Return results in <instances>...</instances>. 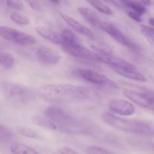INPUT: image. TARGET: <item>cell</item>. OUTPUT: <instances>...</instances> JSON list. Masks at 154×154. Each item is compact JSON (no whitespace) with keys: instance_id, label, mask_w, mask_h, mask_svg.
<instances>
[{"instance_id":"6da1fadb","label":"cell","mask_w":154,"mask_h":154,"mask_svg":"<svg viewBox=\"0 0 154 154\" xmlns=\"http://www.w3.org/2000/svg\"><path fill=\"white\" fill-rule=\"evenodd\" d=\"M38 94L45 100L54 102H72L91 100L97 97L92 90L71 84H48L41 86Z\"/></svg>"},{"instance_id":"7a4b0ae2","label":"cell","mask_w":154,"mask_h":154,"mask_svg":"<svg viewBox=\"0 0 154 154\" xmlns=\"http://www.w3.org/2000/svg\"><path fill=\"white\" fill-rule=\"evenodd\" d=\"M100 119L106 125L125 132L140 136H149L152 134L149 125L143 121L124 119L108 112H103Z\"/></svg>"},{"instance_id":"3957f363","label":"cell","mask_w":154,"mask_h":154,"mask_svg":"<svg viewBox=\"0 0 154 154\" xmlns=\"http://www.w3.org/2000/svg\"><path fill=\"white\" fill-rule=\"evenodd\" d=\"M46 117L63 127V132L72 134H84L89 131L81 121L73 116L56 106H50L45 110Z\"/></svg>"},{"instance_id":"277c9868","label":"cell","mask_w":154,"mask_h":154,"mask_svg":"<svg viewBox=\"0 0 154 154\" xmlns=\"http://www.w3.org/2000/svg\"><path fill=\"white\" fill-rule=\"evenodd\" d=\"M0 89L5 97L16 104H26L35 99V94L31 88L20 84L3 82Z\"/></svg>"},{"instance_id":"5b68a950","label":"cell","mask_w":154,"mask_h":154,"mask_svg":"<svg viewBox=\"0 0 154 154\" xmlns=\"http://www.w3.org/2000/svg\"><path fill=\"white\" fill-rule=\"evenodd\" d=\"M73 74L82 80L93 85L112 89L117 88V85H116L115 82L109 79L106 75L92 69L78 68L73 71Z\"/></svg>"},{"instance_id":"8992f818","label":"cell","mask_w":154,"mask_h":154,"mask_svg":"<svg viewBox=\"0 0 154 154\" xmlns=\"http://www.w3.org/2000/svg\"><path fill=\"white\" fill-rule=\"evenodd\" d=\"M0 36L9 42L23 46L34 45L36 42L35 37L30 34L8 26H0Z\"/></svg>"},{"instance_id":"52a82bcc","label":"cell","mask_w":154,"mask_h":154,"mask_svg":"<svg viewBox=\"0 0 154 154\" xmlns=\"http://www.w3.org/2000/svg\"><path fill=\"white\" fill-rule=\"evenodd\" d=\"M101 29L108 34L110 37H112L114 40H116L118 43L122 45V46L128 48L133 51H139L140 50V47L136 42L132 41L130 38H128L125 34H124L120 29L115 26L114 24L108 22H103L102 25Z\"/></svg>"},{"instance_id":"ba28073f","label":"cell","mask_w":154,"mask_h":154,"mask_svg":"<svg viewBox=\"0 0 154 154\" xmlns=\"http://www.w3.org/2000/svg\"><path fill=\"white\" fill-rule=\"evenodd\" d=\"M61 48L64 52L75 58L87 60L93 62H100L98 54L96 51H93L86 48L79 42H73L70 44H64L61 45Z\"/></svg>"},{"instance_id":"9c48e42d","label":"cell","mask_w":154,"mask_h":154,"mask_svg":"<svg viewBox=\"0 0 154 154\" xmlns=\"http://www.w3.org/2000/svg\"><path fill=\"white\" fill-rule=\"evenodd\" d=\"M35 55L41 63L46 65H55L61 59V56L56 50L44 45L37 48Z\"/></svg>"},{"instance_id":"30bf717a","label":"cell","mask_w":154,"mask_h":154,"mask_svg":"<svg viewBox=\"0 0 154 154\" xmlns=\"http://www.w3.org/2000/svg\"><path fill=\"white\" fill-rule=\"evenodd\" d=\"M109 109L112 112L119 115L130 116L135 113L136 108L134 105L126 100L119 98H114L109 100L108 103Z\"/></svg>"},{"instance_id":"8fae6325","label":"cell","mask_w":154,"mask_h":154,"mask_svg":"<svg viewBox=\"0 0 154 154\" xmlns=\"http://www.w3.org/2000/svg\"><path fill=\"white\" fill-rule=\"evenodd\" d=\"M100 62L109 65L110 67L129 68L136 69L135 66L130 62L124 60L122 57L116 55L112 52L109 53H97Z\"/></svg>"},{"instance_id":"7c38bea8","label":"cell","mask_w":154,"mask_h":154,"mask_svg":"<svg viewBox=\"0 0 154 154\" xmlns=\"http://www.w3.org/2000/svg\"><path fill=\"white\" fill-rule=\"evenodd\" d=\"M62 19L67 23L69 26V27L72 28V29H74L75 31H76L77 32L84 35L85 36L88 37V38H91L92 40H95L96 39V35L94 34V32L92 30L89 29L88 27H87L86 26H85L84 24L81 23L80 22H79L78 20H76L75 19L72 18V17L69 15H66L65 14H60Z\"/></svg>"},{"instance_id":"4fadbf2b","label":"cell","mask_w":154,"mask_h":154,"mask_svg":"<svg viewBox=\"0 0 154 154\" xmlns=\"http://www.w3.org/2000/svg\"><path fill=\"white\" fill-rule=\"evenodd\" d=\"M78 11H79V14L90 24L94 26V27L101 29L102 25L104 21L102 20L94 11L87 7H79L78 8Z\"/></svg>"},{"instance_id":"5bb4252c","label":"cell","mask_w":154,"mask_h":154,"mask_svg":"<svg viewBox=\"0 0 154 154\" xmlns=\"http://www.w3.org/2000/svg\"><path fill=\"white\" fill-rule=\"evenodd\" d=\"M31 119H32V123L35 124L37 126L45 128V129L51 130V131L63 132V127L53 122L52 120L48 119V117H44V116H41L35 115L32 116Z\"/></svg>"},{"instance_id":"9a60e30c","label":"cell","mask_w":154,"mask_h":154,"mask_svg":"<svg viewBox=\"0 0 154 154\" xmlns=\"http://www.w3.org/2000/svg\"><path fill=\"white\" fill-rule=\"evenodd\" d=\"M116 73L127 79L140 82H146V78L143 74L137 70V69H129V68L111 67Z\"/></svg>"},{"instance_id":"2e32d148","label":"cell","mask_w":154,"mask_h":154,"mask_svg":"<svg viewBox=\"0 0 154 154\" xmlns=\"http://www.w3.org/2000/svg\"><path fill=\"white\" fill-rule=\"evenodd\" d=\"M36 32L38 35L43 37L44 38L48 40L52 43L60 45L62 44V38L60 34L57 33L52 29L46 27V26H38L36 27Z\"/></svg>"},{"instance_id":"e0dca14e","label":"cell","mask_w":154,"mask_h":154,"mask_svg":"<svg viewBox=\"0 0 154 154\" xmlns=\"http://www.w3.org/2000/svg\"><path fill=\"white\" fill-rule=\"evenodd\" d=\"M12 154H38L36 149L32 146L22 143H14L10 146Z\"/></svg>"},{"instance_id":"ac0fdd59","label":"cell","mask_w":154,"mask_h":154,"mask_svg":"<svg viewBox=\"0 0 154 154\" xmlns=\"http://www.w3.org/2000/svg\"><path fill=\"white\" fill-rule=\"evenodd\" d=\"M14 64L15 58L11 53L0 51V66L5 69H11Z\"/></svg>"},{"instance_id":"d6986e66","label":"cell","mask_w":154,"mask_h":154,"mask_svg":"<svg viewBox=\"0 0 154 154\" xmlns=\"http://www.w3.org/2000/svg\"><path fill=\"white\" fill-rule=\"evenodd\" d=\"M87 1L91 4V6L94 7L96 10L102 14H106V15H112L113 14L112 10L103 2H102L100 0H87Z\"/></svg>"},{"instance_id":"ffe728a7","label":"cell","mask_w":154,"mask_h":154,"mask_svg":"<svg viewBox=\"0 0 154 154\" xmlns=\"http://www.w3.org/2000/svg\"><path fill=\"white\" fill-rule=\"evenodd\" d=\"M14 139V133L8 127L0 124V143H9Z\"/></svg>"},{"instance_id":"44dd1931","label":"cell","mask_w":154,"mask_h":154,"mask_svg":"<svg viewBox=\"0 0 154 154\" xmlns=\"http://www.w3.org/2000/svg\"><path fill=\"white\" fill-rule=\"evenodd\" d=\"M62 38V45L64 44H70L73 42H79V39L77 38L75 34L72 32V31L69 29H64L60 33Z\"/></svg>"},{"instance_id":"7402d4cb","label":"cell","mask_w":154,"mask_h":154,"mask_svg":"<svg viewBox=\"0 0 154 154\" xmlns=\"http://www.w3.org/2000/svg\"><path fill=\"white\" fill-rule=\"evenodd\" d=\"M10 18L13 22L20 26H26L30 23V20L26 16L16 11H14L10 14Z\"/></svg>"},{"instance_id":"603a6c76","label":"cell","mask_w":154,"mask_h":154,"mask_svg":"<svg viewBox=\"0 0 154 154\" xmlns=\"http://www.w3.org/2000/svg\"><path fill=\"white\" fill-rule=\"evenodd\" d=\"M16 130L19 134L28 138H37L38 137V134L36 131L28 127L19 126L16 128Z\"/></svg>"},{"instance_id":"cb8c5ba5","label":"cell","mask_w":154,"mask_h":154,"mask_svg":"<svg viewBox=\"0 0 154 154\" xmlns=\"http://www.w3.org/2000/svg\"><path fill=\"white\" fill-rule=\"evenodd\" d=\"M85 152L87 154H113V152L111 151L101 147V146H95V145L87 146L85 149Z\"/></svg>"},{"instance_id":"d4e9b609","label":"cell","mask_w":154,"mask_h":154,"mask_svg":"<svg viewBox=\"0 0 154 154\" xmlns=\"http://www.w3.org/2000/svg\"><path fill=\"white\" fill-rule=\"evenodd\" d=\"M129 8L132 11H135L137 14H140V15H143V14H145L146 12V7L143 5H142L138 0H133L132 3L131 4Z\"/></svg>"},{"instance_id":"484cf974","label":"cell","mask_w":154,"mask_h":154,"mask_svg":"<svg viewBox=\"0 0 154 154\" xmlns=\"http://www.w3.org/2000/svg\"><path fill=\"white\" fill-rule=\"evenodd\" d=\"M6 4L9 8L17 11H21L23 8V4L21 0H6Z\"/></svg>"},{"instance_id":"4316f807","label":"cell","mask_w":154,"mask_h":154,"mask_svg":"<svg viewBox=\"0 0 154 154\" xmlns=\"http://www.w3.org/2000/svg\"><path fill=\"white\" fill-rule=\"evenodd\" d=\"M127 14H128L130 18H131L133 20H134L135 22H137V23H140L143 20L141 15H140V14H137L135 11H132V10H130V11H127Z\"/></svg>"},{"instance_id":"83f0119b","label":"cell","mask_w":154,"mask_h":154,"mask_svg":"<svg viewBox=\"0 0 154 154\" xmlns=\"http://www.w3.org/2000/svg\"><path fill=\"white\" fill-rule=\"evenodd\" d=\"M59 152H62L63 154H79V152L73 149L72 148L69 147L67 146H61L60 149H58Z\"/></svg>"},{"instance_id":"f1b7e54d","label":"cell","mask_w":154,"mask_h":154,"mask_svg":"<svg viewBox=\"0 0 154 154\" xmlns=\"http://www.w3.org/2000/svg\"><path fill=\"white\" fill-rule=\"evenodd\" d=\"M138 1L144 6H150L152 4V0H138Z\"/></svg>"},{"instance_id":"f546056e","label":"cell","mask_w":154,"mask_h":154,"mask_svg":"<svg viewBox=\"0 0 154 154\" xmlns=\"http://www.w3.org/2000/svg\"><path fill=\"white\" fill-rule=\"evenodd\" d=\"M119 1L126 7H128V8H129L130 5H131V4L133 2V0H119Z\"/></svg>"},{"instance_id":"4dcf8cb0","label":"cell","mask_w":154,"mask_h":154,"mask_svg":"<svg viewBox=\"0 0 154 154\" xmlns=\"http://www.w3.org/2000/svg\"><path fill=\"white\" fill-rule=\"evenodd\" d=\"M105 2H106V3L109 4V5H114V6L116 7H118L119 6V4L117 3V2L116 1V0H103Z\"/></svg>"},{"instance_id":"1f68e13d","label":"cell","mask_w":154,"mask_h":154,"mask_svg":"<svg viewBox=\"0 0 154 154\" xmlns=\"http://www.w3.org/2000/svg\"><path fill=\"white\" fill-rule=\"evenodd\" d=\"M143 26L145 29H147V30L149 31V32H150V33L154 36V27H152V26H147V25H145V24H143Z\"/></svg>"},{"instance_id":"d6a6232c","label":"cell","mask_w":154,"mask_h":154,"mask_svg":"<svg viewBox=\"0 0 154 154\" xmlns=\"http://www.w3.org/2000/svg\"><path fill=\"white\" fill-rule=\"evenodd\" d=\"M149 23L152 27H154V17H150V18L149 19Z\"/></svg>"},{"instance_id":"836d02e7","label":"cell","mask_w":154,"mask_h":154,"mask_svg":"<svg viewBox=\"0 0 154 154\" xmlns=\"http://www.w3.org/2000/svg\"><path fill=\"white\" fill-rule=\"evenodd\" d=\"M48 1H50V2L54 4H58L60 2V0H48Z\"/></svg>"},{"instance_id":"e575fe53","label":"cell","mask_w":154,"mask_h":154,"mask_svg":"<svg viewBox=\"0 0 154 154\" xmlns=\"http://www.w3.org/2000/svg\"><path fill=\"white\" fill-rule=\"evenodd\" d=\"M54 154H63V153H62V152H59V151H58V152H55V153H54Z\"/></svg>"},{"instance_id":"d590c367","label":"cell","mask_w":154,"mask_h":154,"mask_svg":"<svg viewBox=\"0 0 154 154\" xmlns=\"http://www.w3.org/2000/svg\"><path fill=\"white\" fill-rule=\"evenodd\" d=\"M27 1H28V2H31V1H32V0H27Z\"/></svg>"},{"instance_id":"8d00e7d4","label":"cell","mask_w":154,"mask_h":154,"mask_svg":"<svg viewBox=\"0 0 154 154\" xmlns=\"http://www.w3.org/2000/svg\"><path fill=\"white\" fill-rule=\"evenodd\" d=\"M153 54H154V53H153Z\"/></svg>"}]
</instances>
